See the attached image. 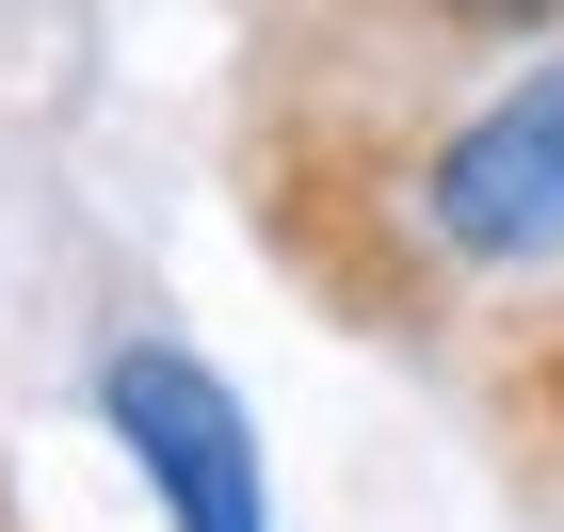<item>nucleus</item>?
<instances>
[{"instance_id":"nucleus-3","label":"nucleus","mask_w":564,"mask_h":532,"mask_svg":"<svg viewBox=\"0 0 564 532\" xmlns=\"http://www.w3.org/2000/svg\"><path fill=\"white\" fill-rule=\"evenodd\" d=\"M435 33H468V48H517V33H549L564 0H420Z\"/></svg>"},{"instance_id":"nucleus-2","label":"nucleus","mask_w":564,"mask_h":532,"mask_svg":"<svg viewBox=\"0 0 564 532\" xmlns=\"http://www.w3.org/2000/svg\"><path fill=\"white\" fill-rule=\"evenodd\" d=\"M97 403H113V436L145 452V485H162L177 532H274L259 517V436H242V403H226L177 339H130L113 371H97Z\"/></svg>"},{"instance_id":"nucleus-1","label":"nucleus","mask_w":564,"mask_h":532,"mask_svg":"<svg viewBox=\"0 0 564 532\" xmlns=\"http://www.w3.org/2000/svg\"><path fill=\"white\" fill-rule=\"evenodd\" d=\"M420 242L452 274H564V48L420 145Z\"/></svg>"}]
</instances>
